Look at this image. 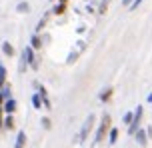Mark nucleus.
I'll list each match as a JSON object with an SVG mask.
<instances>
[{
	"label": "nucleus",
	"mask_w": 152,
	"mask_h": 148,
	"mask_svg": "<svg viewBox=\"0 0 152 148\" xmlns=\"http://www.w3.org/2000/svg\"><path fill=\"white\" fill-rule=\"evenodd\" d=\"M22 54H24V58H26L28 68H32V70H38V68H40V58H38V54L32 50L30 46H24L22 48Z\"/></svg>",
	"instance_id": "20e7f679"
},
{
	"label": "nucleus",
	"mask_w": 152,
	"mask_h": 148,
	"mask_svg": "<svg viewBox=\"0 0 152 148\" xmlns=\"http://www.w3.org/2000/svg\"><path fill=\"white\" fill-rule=\"evenodd\" d=\"M8 82V72H6V66L0 62V90H2V86Z\"/></svg>",
	"instance_id": "a211bd4d"
},
{
	"label": "nucleus",
	"mask_w": 152,
	"mask_h": 148,
	"mask_svg": "<svg viewBox=\"0 0 152 148\" xmlns=\"http://www.w3.org/2000/svg\"><path fill=\"white\" fill-rule=\"evenodd\" d=\"M132 2H134V0H122V6H130Z\"/></svg>",
	"instance_id": "a878e982"
},
{
	"label": "nucleus",
	"mask_w": 152,
	"mask_h": 148,
	"mask_svg": "<svg viewBox=\"0 0 152 148\" xmlns=\"http://www.w3.org/2000/svg\"><path fill=\"white\" fill-rule=\"evenodd\" d=\"M50 2H56V0H50Z\"/></svg>",
	"instance_id": "7c9ffc66"
},
{
	"label": "nucleus",
	"mask_w": 152,
	"mask_h": 148,
	"mask_svg": "<svg viewBox=\"0 0 152 148\" xmlns=\"http://www.w3.org/2000/svg\"><path fill=\"white\" fill-rule=\"evenodd\" d=\"M132 116H134V112H126V114L122 116V122H124V126H130V122H132Z\"/></svg>",
	"instance_id": "4be33fe9"
},
{
	"label": "nucleus",
	"mask_w": 152,
	"mask_h": 148,
	"mask_svg": "<svg viewBox=\"0 0 152 148\" xmlns=\"http://www.w3.org/2000/svg\"><path fill=\"white\" fill-rule=\"evenodd\" d=\"M16 128V120H14V116L12 114H4V130H14Z\"/></svg>",
	"instance_id": "2eb2a0df"
},
{
	"label": "nucleus",
	"mask_w": 152,
	"mask_h": 148,
	"mask_svg": "<svg viewBox=\"0 0 152 148\" xmlns=\"http://www.w3.org/2000/svg\"><path fill=\"white\" fill-rule=\"evenodd\" d=\"M132 112H134V116H132V122H130V126H128V134H130V136H134V134L138 132L140 124H142V118H144V106L138 104Z\"/></svg>",
	"instance_id": "7ed1b4c3"
},
{
	"label": "nucleus",
	"mask_w": 152,
	"mask_h": 148,
	"mask_svg": "<svg viewBox=\"0 0 152 148\" xmlns=\"http://www.w3.org/2000/svg\"><path fill=\"white\" fill-rule=\"evenodd\" d=\"M110 128H112V116H110L108 112H104V114L100 116V122H98V126H96V130H94V140H92V146H98V144H102V142L106 140Z\"/></svg>",
	"instance_id": "f257e3e1"
},
{
	"label": "nucleus",
	"mask_w": 152,
	"mask_h": 148,
	"mask_svg": "<svg viewBox=\"0 0 152 148\" xmlns=\"http://www.w3.org/2000/svg\"><path fill=\"white\" fill-rule=\"evenodd\" d=\"M66 10H68V0H56L54 6L50 8L52 16H64V14H66Z\"/></svg>",
	"instance_id": "423d86ee"
},
{
	"label": "nucleus",
	"mask_w": 152,
	"mask_h": 148,
	"mask_svg": "<svg viewBox=\"0 0 152 148\" xmlns=\"http://www.w3.org/2000/svg\"><path fill=\"white\" fill-rule=\"evenodd\" d=\"M4 130V112H2V106H0V132Z\"/></svg>",
	"instance_id": "393cba45"
},
{
	"label": "nucleus",
	"mask_w": 152,
	"mask_h": 148,
	"mask_svg": "<svg viewBox=\"0 0 152 148\" xmlns=\"http://www.w3.org/2000/svg\"><path fill=\"white\" fill-rule=\"evenodd\" d=\"M16 12H20V14H28V12H30V4H28L26 0L18 2V4H16Z\"/></svg>",
	"instance_id": "f3484780"
},
{
	"label": "nucleus",
	"mask_w": 152,
	"mask_h": 148,
	"mask_svg": "<svg viewBox=\"0 0 152 148\" xmlns=\"http://www.w3.org/2000/svg\"><path fill=\"white\" fill-rule=\"evenodd\" d=\"M0 94L4 96V100H8V98H14V96H12V84H10V82H6V84L2 86Z\"/></svg>",
	"instance_id": "dca6fc26"
},
{
	"label": "nucleus",
	"mask_w": 152,
	"mask_h": 148,
	"mask_svg": "<svg viewBox=\"0 0 152 148\" xmlns=\"http://www.w3.org/2000/svg\"><path fill=\"white\" fill-rule=\"evenodd\" d=\"M118 136H120V130H118L116 126H112V128H110V132H108V136H106L108 146H114V144L118 142Z\"/></svg>",
	"instance_id": "4468645a"
},
{
	"label": "nucleus",
	"mask_w": 152,
	"mask_h": 148,
	"mask_svg": "<svg viewBox=\"0 0 152 148\" xmlns=\"http://www.w3.org/2000/svg\"><path fill=\"white\" fill-rule=\"evenodd\" d=\"M30 102H32V106H34L36 110H42V100H40V96H38V92H34V94H32Z\"/></svg>",
	"instance_id": "6ab92c4d"
},
{
	"label": "nucleus",
	"mask_w": 152,
	"mask_h": 148,
	"mask_svg": "<svg viewBox=\"0 0 152 148\" xmlns=\"http://www.w3.org/2000/svg\"><path fill=\"white\" fill-rule=\"evenodd\" d=\"M26 70H28V64H26V58H24V54L20 52V62H18V72H20V74H24Z\"/></svg>",
	"instance_id": "aec40b11"
},
{
	"label": "nucleus",
	"mask_w": 152,
	"mask_h": 148,
	"mask_svg": "<svg viewBox=\"0 0 152 148\" xmlns=\"http://www.w3.org/2000/svg\"><path fill=\"white\" fill-rule=\"evenodd\" d=\"M134 138H136V142L142 148L148 146V140H150V138H148V134H146V128H138V132L134 134Z\"/></svg>",
	"instance_id": "9d476101"
},
{
	"label": "nucleus",
	"mask_w": 152,
	"mask_h": 148,
	"mask_svg": "<svg viewBox=\"0 0 152 148\" xmlns=\"http://www.w3.org/2000/svg\"><path fill=\"white\" fill-rule=\"evenodd\" d=\"M40 124H42L44 130H50V128H52V120H50L48 116H42V118H40Z\"/></svg>",
	"instance_id": "412c9836"
},
{
	"label": "nucleus",
	"mask_w": 152,
	"mask_h": 148,
	"mask_svg": "<svg viewBox=\"0 0 152 148\" xmlns=\"http://www.w3.org/2000/svg\"><path fill=\"white\" fill-rule=\"evenodd\" d=\"M146 100H148V102H150V104H152V92L148 94V98H146Z\"/></svg>",
	"instance_id": "cd10ccee"
},
{
	"label": "nucleus",
	"mask_w": 152,
	"mask_h": 148,
	"mask_svg": "<svg viewBox=\"0 0 152 148\" xmlns=\"http://www.w3.org/2000/svg\"><path fill=\"white\" fill-rule=\"evenodd\" d=\"M76 60H78V50H72L70 56L66 58V64H72V62H76Z\"/></svg>",
	"instance_id": "5701e85b"
},
{
	"label": "nucleus",
	"mask_w": 152,
	"mask_h": 148,
	"mask_svg": "<svg viewBox=\"0 0 152 148\" xmlns=\"http://www.w3.org/2000/svg\"><path fill=\"white\" fill-rule=\"evenodd\" d=\"M28 46L34 50V52H40L44 48V40H42V34H32L30 36V44Z\"/></svg>",
	"instance_id": "0eeeda50"
},
{
	"label": "nucleus",
	"mask_w": 152,
	"mask_h": 148,
	"mask_svg": "<svg viewBox=\"0 0 152 148\" xmlns=\"http://www.w3.org/2000/svg\"><path fill=\"white\" fill-rule=\"evenodd\" d=\"M2 104H4V96L0 94V106H2Z\"/></svg>",
	"instance_id": "c85d7f7f"
},
{
	"label": "nucleus",
	"mask_w": 152,
	"mask_h": 148,
	"mask_svg": "<svg viewBox=\"0 0 152 148\" xmlns=\"http://www.w3.org/2000/svg\"><path fill=\"white\" fill-rule=\"evenodd\" d=\"M102 2H104V4H110V0H102Z\"/></svg>",
	"instance_id": "c756f323"
},
{
	"label": "nucleus",
	"mask_w": 152,
	"mask_h": 148,
	"mask_svg": "<svg viewBox=\"0 0 152 148\" xmlns=\"http://www.w3.org/2000/svg\"><path fill=\"white\" fill-rule=\"evenodd\" d=\"M94 126H96V116L94 114H88V116L84 118L82 126H80V130H78V134L74 136V144H84V142L88 140V136H90V132L94 130Z\"/></svg>",
	"instance_id": "f03ea898"
},
{
	"label": "nucleus",
	"mask_w": 152,
	"mask_h": 148,
	"mask_svg": "<svg viewBox=\"0 0 152 148\" xmlns=\"http://www.w3.org/2000/svg\"><path fill=\"white\" fill-rule=\"evenodd\" d=\"M26 144H28V136H26V132H24V130H18L16 140H14V148H26Z\"/></svg>",
	"instance_id": "9b49d317"
},
{
	"label": "nucleus",
	"mask_w": 152,
	"mask_h": 148,
	"mask_svg": "<svg viewBox=\"0 0 152 148\" xmlns=\"http://www.w3.org/2000/svg\"><path fill=\"white\" fill-rule=\"evenodd\" d=\"M112 96H114V86H106V88H102L98 92V100L102 104H106V102L112 100Z\"/></svg>",
	"instance_id": "6e6552de"
},
{
	"label": "nucleus",
	"mask_w": 152,
	"mask_h": 148,
	"mask_svg": "<svg viewBox=\"0 0 152 148\" xmlns=\"http://www.w3.org/2000/svg\"><path fill=\"white\" fill-rule=\"evenodd\" d=\"M16 110H18V102H16L14 98L4 100V104H2V112H4V114H12V116H14Z\"/></svg>",
	"instance_id": "1a4fd4ad"
},
{
	"label": "nucleus",
	"mask_w": 152,
	"mask_h": 148,
	"mask_svg": "<svg viewBox=\"0 0 152 148\" xmlns=\"http://www.w3.org/2000/svg\"><path fill=\"white\" fill-rule=\"evenodd\" d=\"M50 16H52V12L48 10V12H44V16L38 20V24H36V30H34V34H40V32L46 28V24H48V20H50Z\"/></svg>",
	"instance_id": "ddd939ff"
},
{
	"label": "nucleus",
	"mask_w": 152,
	"mask_h": 148,
	"mask_svg": "<svg viewBox=\"0 0 152 148\" xmlns=\"http://www.w3.org/2000/svg\"><path fill=\"white\" fill-rule=\"evenodd\" d=\"M146 134H148V138H152V126H148V128H146Z\"/></svg>",
	"instance_id": "bb28decb"
},
{
	"label": "nucleus",
	"mask_w": 152,
	"mask_h": 148,
	"mask_svg": "<svg viewBox=\"0 0 152 148\" xmlns=\"http://www.w3.org/2000/svg\"><path fill=\"white\" fill-rule=\"evenodd\" d=\"M0 50H2V54L8 56V58H12V56H16V48L8 42V40H4L2 44H0Z\"/></svg>",
	"instance_id": "f8f14e48"
},
{
	"label": "nucleus",
	"mask_w": 152,
	"mask_h": 148,
	"mask_svg": "<svg viewBox=\"0 0 152 148\" xmlns=\"http://www.w3.org/2000/svg\"><path fill=\"white\" fill-rule=\"evenodd\" d=\"M34 88H36L38 96H40V100H42V106L46 110L52 108V102H50V96H48V90H46V86H42L40 82H34Z\"/></svg>",
	"instance_id": "39448f33"
},
{
	"label": "nucleus",
	"mask_w": 152,
	"mask_h": 148,
	"mask_svg": "<svg viewBox=\"0 0 152 148\" xmlns=\"http://www.w3.org/2000/svg\"><path fill=\"white\" fill-rule=\"evenodd\" d=\"M140 4H142V0H134V2H132V4L128 6V10H136V8L140 6Z\"/></svg>",
	"instance_id": "b1692460"
}]
</instances>
